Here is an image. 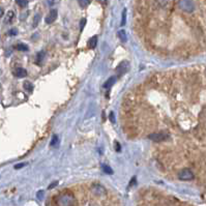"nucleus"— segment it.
<instances>
[{"label": "nucleus", "instance_id": "a878e982", "mask_svg": "<svg viewBox=\"0 0 206 206\" xmlns=\"http://www.w3.org/2000/svg\"><path fill=\"white\" fill-rule=\"evenodd\" d=\"M48 2H49V4H50V5H54V4L58 3V2H59V0H48Z\"/></svg>", "mask_w": 206, "mask_h": 206}, {"label": "nucleus", "instance_id": "39448f33", "mask_svg": "<svg viewBox=\"0 0 206 206\" xmlns=\"http://www.w3.org/2000/svg\"><path fill=\"white\" fill-rule=\"evenodd\" d=\"M91 191L93 192V194L97 196H105L107 194V191L102 184H93L92 187H91Z\"/></svg>", "mask_w": 206, "mask_h": 206}, {"label": "nucleus", "instance_id": "f257e3e1", "mask_svg": "<svg viewBox=\"0 0 206 206\" xmlns=\"http://www.w3.org/2000/svg\"><path fill=\"white\" fill-rule=\"evenodd\" d=\"M57 206H75L76 205V198L72 193H63L58 196L56 200Z\"/></svg>", "mask_w": 206, "mask_h": 206}, {"label": "nucleus", "instance_id": "dca6fc26", "mask_svg": "<svg viewBox=\"0 0 206 206\" xmlns=\"http://www.w3.org/2000/svg\"><path fill=\"white\" fill-rule=\"evenodd\" d=\"M102 168H103V171H104L106 174H109V175L110 174H113V170L111 169V167L107 166V165H103Z\"/></svg>", "mask_w": 206, "mask_h": 206}, {"label": "nucleus", "instance_id": "2f4dec72", "mask_svg": "<svg viewBox=\"0 0 206 206\" xmlns=\"http://www.w3.org/2000/svg\"><path fill=\"white\" fill-rule=\"evenodd\" d=\"M98 2H100V3H105V2L107 1V0H97Z\"/></svg>", "mask_w": 206, "mask_h": 206}, {"label": "nucleus", "instance_id": "7c9ffc66", "mask_svg": "<svg viewBox=\"0 0 206 206\" xmlns=\"http://www.w3.org/2000/svg\"><path fill=\"white\" fill-rule=\"evenodd\" d=\"M3 13H4V11H3V8H2V7H0V17H2V16H3Z\"/></svg>", "mask_w": 206, "mask_h": 206}, {"label": "nucleus", "instance_id": "412c9836", "mask_svg": "<svg viewBox=\"0 0 206 206\" xmlns=\"http://www.w3.org/2000/svg\"><path fill=\"white\" fill-rule=\"evenodd\" d=\"M40 15H36L35 17H34V21H33V26L34 27L37 26V24H38V22H40Z\"/></svg>", "mask_w": 206, "mask_h": 206}, {"label": "nucleus", "instance_id": "cd10ccee", "mask_svg": "<svg viewBox=\"0 0 206 206\" xmlns=\"http://www.w3.org/2000/svg\"><path fill=\"white\" fill-rule=\"evenodd\" d=\"M167 1H168V0H157V2H159L161 5H165V4L167 3Z\"/></svg>", "mask_w": 206, "mask_h": 206}, {"label": "nucleus", "instance_id": "f3484780", "mask_svg": "<svg viewBox=\"0 0 206 206\" xmlns=\"http://www.w3.org/2000/svg\"><path fill=\"white\" fill-rule=\"evenodd\" d=\"M78 3L80 4L81 7H86L90 4V0H78Z\"/></svg>", "mask_w": 206, "mask_h": 206}, {"label": "nucleus", "instance_id": "9b49d317", "mask_svg": "<svg viewBox=\"0 0 206 206\" xmlns=\"http://www.w3.org/2000/svg\"><path fill=\"white\" fill-rule=\"evenodd\" d=\"M117 35H118V38H119L122 43L127 42V32H125L124 30H119L117 33Z\"/></svg>", "mask_w": 206, "mask_h": 206}, {"label": "nucleus", "instance_id": "f03ea898", "mask_svg": "<svg viewBox=\"0 0 206 206\" xmlns=\"http://www.w3.org/2000/svg\"><path fill=\"white\" fill-rule=\"evenodd\" d=\"M178 7L185 13H193L195 10V4H194L193 0H179Z\"/></svg>", "mask_w": 206, "mask_h": 206}, {"label": "nucleus", "instance_id": "bb28decb", "mask_svg": "<svg viewBox=\"0 0 206 206\" xmlns=\"http://www.w3.org/2000/svg\"><path fill=\"white\" fill-rule=\"evenodd\" d=\"M25 165H26V164H25V163H21V164H17V165H16V166H15V169H21V168H22V167H24V166H25Z\"/></svg>", "mask_w": 206, "mask_h": 206}, {"label": "nucleus", "instance_id": "2eb2a0df", "mask_svg": "<svg viewBox=\"0 0 206 206\" xmlns=\"http://www.w3.org/2000/svg\"><path fill=\"white\" fill-rule=\"evenodd\" d=\"M59 143V138L57 135H54L53 137H52L51 139V146H53V147H55V146H57Z\"/></svg>", "mask_w": 206, "mask_h": 206}, {"label": "nucleus", "instance_id": "393cba45", "mask_svg": "<svg viewBox=\"0 0 206 206\" xmlns=\"http://www.w3.org/2000/svg\"><path fill=\"white\" fill-rule=\"evenodd\" d=\"M37 198L38 200H43V191H40L37 193Z\"/></svg>", "mask_w": 206, "mask_h": 206}, {"label": "nucleus", "instance_id": "c85d7f7f", "mask_svg": "<svg viewBox=\"0 0 206 206\" xmlns=\"http://www.w3.org/2000/svg\"><path fill=\"white\" fill-rule=\"evenodd\" d=\"M57 184H58V182H57V181H55V182H53V184H51L49 185V189H50V190H51V189H53V187H56V185H57Z\"/></svg>", "mask_w": 206, "mask_h": 206}, {"label": "nucleus", "instance_id": "b1692460", "mask_svg": "<svg viewBox=\"0 0 206 206\" xmlns=\"http://www.w3.org/2000/svg\"><path fill=\"white\" fill-rule=\"evenodd\" d=\"M115 150L117 152H119L121 150V146H120V144L118 143V142H115Z\"/></svg>", "mask_w": 206, "mask_h": 206}, {"label": "nucleus", "instance_id": "7ed1b4c3", "mask_svg": "<svg viewBox=\"0 0 206 206\" xmlns=\"http://www.w3.org/2000/svg\"><path fill=\"white\" fill-rule=\"evenodd\" d=\"M178 178L180 180H184V181H189L194 178V173L190 169H182L181 171L178 172Z\"/></svg>", "mask_w": 206, "mask_h": 206}, {"label": "nucleus", "instance_id": "20e7f679", "mask_svg": "<svg viewBox=\"0 0 206 206\" xmlns=\"http://www.w3.org/2000/svg\"><path fill=\"white\" fill-rule=\"evenodd\" d=\"M168 135L164 134V133H153L149 136V139L153 142H157V143H160V142H164L168 139Z\"/></svg>", "mask_w": 206, "mask_h": 206}, {"label": "nucleus", "instance_id": "4be33fe9", "mask_svg": "<svg viewBox=\"0 0 206 206\" xmlns=\"http://www.w3.org/2000/svg\"><path fill=\"white\" fill-rule=\"evenodd\" d=\"M17 34H18L17 29H10V30L8 31V35H10V36H15V35H17Z\"/></svg>", "mask_w": 206, "mask_h": 206}, {"label": "nucleus", "instance_id": "4468645a", "mask_svg": "<svg viewBox=\"0 0 206 206\" xmlns=\"http://www.w3.org/2000/svg\"><path fill=\"white\" fill-rule=\"evenodd\" d=\"M43 57H45V52L43 51H40V53H37V55H36V62H37L38 64L43 60Z\"/></svg>", "mask_w": 206, "mask_h": 206}, {"label": "nucleus", "instance_id": "1a4fd4ad", "mask_svg": "<svg viewBox=\"0 0 206 206\" xmlns=\"http://www.w3.org/2000/svg\"><path fill=\"white\" fill-rule=\"evenodd\" d=\"M116 82V78L115 77H110L104 84V88H110L112 85H114Z\"/></svg>", "mask_w": 206, "mask_h": 206}, {"label": "nucleus", "instance_id": "aec40b11", "mask_svg": "<svg viewBox=\"0 0 206 206\" xmlns=\"http://www.w3.org/2000/svg\"><path fill=\"white\" fill-rule=\"evenodd\" d=\"M125 20H127V10H123L122 11V20H121V26L125 25Z\"/></svg>", "mask_w": 206, "mask_h": 206}, {"label": "nucleus", "instance_id": "6ab92c4d", "mask_svg": "<svg viewBox=\"0 0 206 206\" xmlns=\"http://www.w3.org/2000/svg\"><path fill=\"white\" fill-rule=\"evenodd\" d=\"M16 2H17L18 5L21 6V7H25V6L27 5V3H28L27 0H16Z\"/></svg>", "mask_w": 206, "mask_h": 206}, {"label": "nucleus", "instance_id": "5701e85b", "mask_svg": "<svg viewBox=\"0 0 206 206\" xmlns=\"http://www.w3.org/2000/svg\"><path fill=\"white\" fill-rule=\"evenodd\" d=\"M86 25V19H82L81 20V22H80V29L81 30H83V28H84V26Z\"/></svg>", "mask_w": 206, "mask_h": 206}, {"label": "nucleus", "instance_id": "a211bd4d", "mask_svg": "<svg viewBox=\"0 0 206 206\" xmlns=\"http://www.w3.org/2000/svg\"><path fill=\"white\" fill-rule=\"evenodd\" d=\"M17 50L22 51V52H25V51H28V47H27L25 43H19V45L17 46Z\"/></svg>", "mask_w": 206, "mask_h": 206}, {"label": "nucleus", "instance_id": "f8f14e48", "mask_svg": "<svg viewBox=\"0 0 206 206\" xmlns=\"http://www.w3.org/2000/svg\"><path fill=\"white\" fill-rule=\"evenodd\" d=\"M13 17H15V13H13V10H10V11L7 13V15H6L4 22H5V23H10V22H11V21H13Z\"/></svg>", "mask_w": 206, "mask_h": 206}, {"label": "nucleus", "instance_id": "9d476101", "mask_svg": "<svg viewBox=\"0 0 206 206\" xmlns=\"http://www.w3.org/2000/svg\"><path fill=\"white\" fill-rule=\"evenodd\" d=\"M97 36H92L90 40H88V47L90 49H94L97 47Z\"/></svg>", "mask_w": 206, "mask_h": 206}, {"label": "nucleus", "instance_id": "ddd939ff", "mask_svg": "<svg viewBox=\"0 0 206 206\" xmlns=\"http://www.w3.org/2000/svg\"><path fill=\"white\" fill-rule=\"evenodd\" d=\"M24 88H25V90H27L28 92H32L33 91V85L28 81L24 82Z\"/></svg>", "mask_w": 206, "mask_h": 206}, {"label": "nucleus", "instance_id": "0eeeda50", "mask_svg": "<svg viewBox=\"0 0 206 206\" xmlns=\"http://www.w3.org/2000/svg\"><path fill=\"white\" fill-rule=\"evenodd\" d=\"M127 63L125 61L121 62L117 67V73H118V76H122L124 73H127Z\"/></svg>", "mask_w": 206, "mask_h": 206}, {"label": "nucleus", "instance_id": "c756f323", "mask_svg": "<svg viewBox=\"0 0 206 206\" xmlns=\"http://www.w3.org/2000/svg\"><path fill=\"white\" fill-rule=\"evenodd\" d=\"M111 120H112V122H114V121H115V118H114V114H113V112H111Z\"/></svg>", "mask_w": 206, "mask_h": 206}, {"label": "nucleus", "instance_id": "6e6552de", "mask_svg": "<svg viewBox=\"0 0 206 206\" xmlns=\"http://www.w3.org/2000/svg\"><path fill=\"white\" fill-rule=\"evenodd\" d=\"M15 76L18 77V78H24L27 76V72L25 68H22V67H18L17 70H15Z\"/></svg>", "mask_w": 206, "mask_h": 206}, {"label": "nucleus", "instance_id": "423d86ee", "mask_svg": "<svg viewBox=\"0 0 206 206\" xmlns=\"http://www.w3.org/2000/svg\"><path fill=\"white\" fill-rule=\"evenodd\" d=\"M56 19H57V10H52L50 11L49 15L46 17V23H47V24H52Z\"/></svg>", "mask_w": 206, "mask_h": 206}]
</instances>
